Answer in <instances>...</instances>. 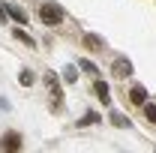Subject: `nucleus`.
Listing matches in <instances>:
<instances>
[{
  "label": "nucleus",
  "mask_w": 156,
  "mask_h": 153,
  "mask_svg": "<svg viewBox=\"0 0 156 153\" xmlns=\"http://www.w3.org/2000/svg\"><path fill=\"white\" fill-rule=\"evenodd\" d=\"M63 78H66V81L72 84V81H75V78H78V72H75V69H72V66H66V72H63Z\"/></svg>",
  "instance_id": "obj_14"
},
{
  "label": "nucleus",
  "mask_w": 156,
  "mask_h": 153,
  "mask_svg": "<svg viewBox=\"0 0 156 153\" xmlns=\"http://www.w3.org/2000/svg\"><path fill=\"white\" fill-rule=\"evenodd\" d=\"M18 84H21V87H30V84H33V72L21 69V72H18Z\"/></svg>",
  "instance_id": "obj_11"
},
{
  "label": "nucleus",
  "mask_w": 156,
  "mask_h": 153,
  "mask_svg": "<svg viewBox=\"0 0 156 153\" xmlns=\"http://www.w3.org/2000/svg\"><path fill=\"white\" fill-rule=\"evenodd\" d=\"M129 102H132V105H144V102H147V90H144L141 84H135V87L129 90Z\"/></svg>",
  "instance_id": "obj_6"
},
{
  "label": "nucleus",
  "mask_w": 156,
  "mask_h": 153,
  "mask_svg": "<svg viewBox=\"0 0 156 153\" xmlns=\"http://www.w3.org/2000/svg\"><path fill=\"white\" fill-rule=\"evenodd\" d=\"M78 66H81L84 72H90V75H96V72H99V69L93 66V63H90V60H78Z\"/></svg>",
  "instance_id": "obj_13"
},
{
  "label": "nucleus",
  "mask_w": 156,
  "mask_h": 153,
  "mask_svg": "<svg viewBox=\"0 0 156 153\" xmlns=\"http://www.w3.org/2000/svg\"><path fill=\"white\" fill-rule=\"evenodd\" d=\"M84 45H87L90 51H102V48H105V42H102L99 36H93V33H87V36H84Z\"/></svg>",
  "instance_id": "obj_8"
},
{
  "label": "nucleus",
  "mask_w": 156,
  "mask_h": 153,
  "mask_svg": "<svg viewBox=\"0 0 156 153\" xmlns=\"http://www.w3.org/2000/svg\"><path fill=\"white\" fill-rule=\"evenodd\" d=\"M93 93L102 99V105H111V93H108V84H105V81H96V84H93Z\"/></svg>",
  "instance_id": "obj_7"
},
{
  "label": "nucleus",
  "mask_w": 156,
  "mask_h": 153,
  "mask_svg": "<svg viewBox=\"0 0 156 153\" xmlns=\"http://www.w3.org/2000/svg\"><path fill=\"white\" fill-rule=\"evenodd\" d=\"M12 36L18 39V42H24V45H30V48H36V42H33V36H30V33H24V30H12Z\"/></svg>",
  "instance_id": "obj_9"
},
{
  "label": "nucleus",
  "mask_w": 156,
  "mask_h": 153,
  "mask_svg": "<svg viewBox=\"0 0 156 153\" xmlns=\"http://www.w3.org/2000/svg\"><path fill=\"white\" fill-rule=\"evenodd\" d=\"M111 75H114V78H126V75H132V63H129V60H123V57H117V60H114V66H111Z\"/></svg>",
  "instance_id": "obj_4"
},
{
  "label": "nucleus",
  "mask_w": 156,
  "mask_h": 153,
  "mask_svg": "<svg viewBox=\"0 0 156 153\" xmlns=\"http://www.w3.org/2000/svg\"><path fill=\"white\" fill-rule=\"evenodd\" d=\"M24 144H21V135L18 132H3L0 135V150H9V153H15L21 150Z\"/></svg>",
  "instance_id": "obj_2"
},
{
  "label": "nucleus",
  "mask_w": 156,
  "mask_h": 153,
  "mask_svg": "<svg viewBox=\"0 0 156 153\" xmlns=\"http://www.w3.org/2000/svg\"><path fill=\"white\" fill-rule=\"evenodd\" d=\"M141 108H144V117H147V123H153V126H156V105H150V102H144Z\"/></svg>",
  "instance_id": "obj_10"
},
{
  "label": "nucleus",
  "mask_w": 156,
  "mask_h": 153,
  "mask_svg": "<svg viewBox=\"0 0 156 153\" xmlns=\"http://www.w3.org/2000/svg\"><path fill=\"white\" fill-rule=\"evenodd\" d=\"M45 87L51 90V105H60V81L54 72H45Z\"/></svg>",
  "instance_id": "obj_3"
},
{
  "label": "nucleus",
  "mask_w": 156,
  "mask_h": 153,
  "mask_svg": "<svg viewBox=\"0 0 156 153\" xmlns=\"http://www.w3.org/2000/svg\"><path fill=\"white\" fill-rule=\"evenodd\" d=\"M0 21H6V9L3 6H0Z\"/></svg>",
  "instance_id": "obj_16"
},
{
  "label": "nucleus",
  "mask_w": 156,
  "mask_h": 153,
  "mask_svg": "<svg viewBox=\"0 0 156 153\" xmlns=\"http://www.w3.org/2000/svg\"><path fill=\"white\" fill-rule=\"evenodd\" d=\"M36 18L42 21L45 27H60V24H63V18H66V12H63V6L51 3V0H45V3H39Z\"/></svg>",
  "instance_id": "obj_1"
},
{
  "label": "nucleus",
  "mask_w": 156,
  "mask_h": 153,
  "mask_svg": "<svg viewBox=\"0 0 156 153\" xmlns=\"http://www.w3.org/2000/svg\"><path fill=\"white\" fill-rule=\"evenodd\" d=\"M3 9H6V15H9V18H15V24H27V15H24V9H21V6H15V3H6Z\"/></svg>",
  "instance_id": "obj_5"
},
{
  "label": "nucleus",
  "mask_w": 156,
  "mask_h": 153,
  "mask_svg": "<svg viewBox=\"0 0 156 153\" xmlns=\"http://www.w3.org/2000/svg\"><path fill=\"white\" fill-rule=\"evenodd\" d=\"M111 123H114V126H129V120H123L120 114H111Z\"/></svg>",
  "instance_id": "obj_15"
},
{
  "label": "nucleus",
  "mask_w": 156,
  "mask_h": 153,
  "mask_svg": "<svg viewBox=\"0 0 156 153\" xmlns=\"http://www.w3.org/2000/svg\"><path fill=\"white\" fill-rule=\"evenodd\" d=\"M99 120H102V117H99V114H93V111H90V114L84 117V120H78V126H90V123H99Z\"/></svg>",
  "instance_id": "obj_12"
}]
</instances>
